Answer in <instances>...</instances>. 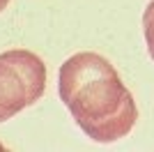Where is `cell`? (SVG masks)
<instances>
[{
  "mask_svg": "<svg viewBox=\"0 0 154 152\" xmlns=\"http://www.w3.org/2000/svg\"><path fill=\"white\" fill-rule=\"evenodd\" d=\"M58 92L74 122L97 143L124 138L136 120L138 106L108 58L81 51L60 65Z\"/></svg>",
  "mask_w": 154,
  "mask_h": 152,
  "instance_id": "obj_1",
  "label": "cell"
},
{
  "mask_svg": "<svg viewBox=\"0 0 154 152\" xmlns=\"http://www.w3.org/2000/svg\"><path fill=\"white\" fill-rule=\"evenodd\" d=\"M46 90V65L28 49L0 53V122L37 104Z\"/></svg>",
  "mask_w": 154,
  "mask_h": 152,
  "instance_id": "obj_2",
  "label": "cell"
},
{
  "mask_svg": "<svg viewBox=\"0 0 154 152\" xmlns=\"http://www.w3.org/2000/svg\"><path fill=\"white\" fill-rule=\"evenodd\" d=\"M7 5H9V0H0V12H5Z\"/></svg>",
  "mask_w": 154,
  "mask_h": 152,
  "instance_id": "obj_4",
  "label": "cell"
},
{
  "mask_svg": "<svg viewBox=\"0 0 154 152\" xmlns=\"http://www.w3.org/2000/svg\"><path fill=\"white\" fill-rule=\"evenodd\" d=\"M0 150H5V145H2V143H0Z\"/></svg>",
  "mask_w": 154,
  "mask_h": 152,
  "instance_id": "obj_5",
  "label": "cell"
},
{
  "mask_svg": "<svg viewBox=\"0 0 154 152\" xmlns=\"http://www.w3.org/2000/svg\"><path fill=\"white\" fill-rule=\"evenodd\" d=\"M143 35H145L149 58L154 60V0L145 7V14H143Z\"/></svg>",
  "mask_w": 154,
  "mask_h": 152,
  "instance_id": "obj_3",
  "label": "cell"
}]
</instances>
